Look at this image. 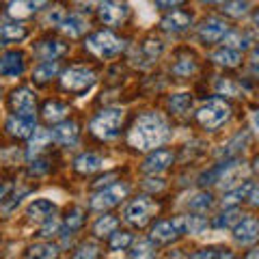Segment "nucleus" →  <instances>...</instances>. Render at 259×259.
<instances>
[{
  "label": "nucleus",
  "mask_w": 259,
  "mask_h": 259,
  "mask_svg": "<svg viewBox=\"0 0 259 259\" xmlns=\"http://www.w3.org/2000/svg\"><path fill=\"white\" fill-rule=\"evenodd\" d=\"M194 69H197V65H194V61H190V59H180L173 65V74L180 76V78H188L190 74H194Z\"/></svg>",
  "instance_id": "c9c22d12"
},
{
  "label": "nucleus",
  "mask_w": 259,
  "mask_h": 259,
  "mask_svg": "<svg viewBox=\"0 0 259 259\" xmlns=\"http://www.w3.org/2000/svg\"><path fill=\"white\" fill-rule=\"evenodd\" d=\"M255 24H257V26H259V11L255 13Z\"/></svg>",
  "instance_id": "13d9d810"
},
{
  "label": "nucleus",
  "mask_w": 259,
  "mask_h": 259,
  "mask_svg": "<svg viewBox=\"0 0 259 259\" xmlns=\"http://www.w3.org/2000/svg\"><path fill=\"white\" fill-rule=\"evenodd\" d=\"M74 166H76V171L78 173H95V171H100V168L104 166V160L100 156H95V153H82L76 162H74Z\"/></svg>",
  "instance_id": "4be33fe9"
},
{
  "label": "nucleus",
  "mask_w": 259,
  "mask_h": 259,
  "mask_svg": "<svg viewBox=\"0 0 259 259\" xmlns=\"http://www.w3.org/2000/svg\"><path fill=\"white\" fill-rule=\"evenodd\" d=\"M9 106L15 115H35V95L28 89H15L9 97Z\"/></svg>",
  "instance_id": "9b49d317"
},
{
  "label": "nucleus",
  "mask_w": 259,
  "mask_h": 259,
  "mask_svg": "<svg viewBox=\"0 0 259 259\" xmlns=\"http://www.w3.org/2000/svg\"><path fill=\"white\" fill-rule=\"evenodd\" d=\"M212 61L223 65V67H236V65H240V61H242V54H240V50H233V48L225 46L212 54Z\"/></svg>",
  "instance_id": "5701e85b"
},
{
  "label": "nucleus",
  "mask_w": 259,
  "mask_h": 259,
  "mask_svg": "<svg viewBox=\"0 0 259 259\" xmlns=\"http://www.w3.org/2000/svg\"><path fill=\"white\" fill-rule=\"evenodd\" d=\"M180 5H184V0H156V7L160 9H175Z\"/></svg>",
  "instance_id": "de8ad7c7"
},
{
  "label": "nucleus",
  "mask_w": 259,
  "mask_h": 259,
  "mask_svg": "<svg viewBox=\"0 0 259 259\" xmlns=\"http://www.w3.org/2000/svg\"><path fill=\"white\" fill-rule=\"evenodd\" d=\"M56 74H59V63L56 61H46L41 65H37L35 71H32V82L46 84L48 80H52Z\"/></svg>",
  "instance_id": "b1692460"
},
{
  "label": "nucleus",
  "mask_w": 259,
  "mask_h": 259,
  "mask_svg": "<svg viewBox=\"0 0 259 259\" xmlns=\"http://www.w3.org/2000/svg\"><path fill=\"white\" fill-rule=\"evenodd\" d=\"M248 257H259V253H248Z\"/></svg>",
  "instance_id": "bf43d9fd"
},
{
  "label": "nucleus",
  "mask_w": 259,
  "mask_h": 259,
  "mask_svg": "<svg viewBox=\"0 0 259 259\" xmlns=\"http://www.w3.org/2000/svg\"><path fill=\"white\" fill-rule=\"evenodd\" d=\"M69 112V106L63 102H48L44 106V119L46 121H52V123H56V121L65 119V115Z\"/></svg>",
  "instance_id": "bb28decb"
},
{
  "label": "nucleus",
  "mask_w": 259,
  "mask_h": 259,
  "mask_svg": "<svg viewBox=\"0 0 259 259\" xmlns=\"http://www.w3.org/2000/svg\"><path fill=\"white\" fill-rule=\"evenodd\" d=\"M125 194H127V186L125 184H112V186H108V188H104V190L93 194L91 207L102 212V209H108L112 205L121 203V201L125 199Z\"/></svg>",
  "instance_id": "423d86ee"
},
{
  "label": "nucleus",
  "mask_w": 259,
  "mask_h": 259,
  "mask_svg": "<svg viewBox=\"0 0 259 259\" xmlns=\"http://www.w3.org/2000/svg\"><path fill=\"white\" fill-rule=\"evenodd\" d=\"M76 257H97V246L95 244H82Z\"/></svg>",
  "instance_id": "a18cd8bd"
},
{
  "label": "nucleus",
  "mask_w": 259,
  "mask_h": 259,
  "mask_svg": "<svg viewBox=\"0 0 259 259\" xmlns=\"http://www.w3.org/2000/svg\"><path fill=\"white\" fill-rule=\"evenodd\" d=\"M227 117H229V104L225 100H221V97H212V100L205 102L197 112L199 123L207 130L221 127L227 121Z\"/></svg>",
  "instance_id": "7ed1b4c3"
},
{
  "label": "nucleus",
  "mask_w": 259,
  "mask_h": 259,
  "mask_svg": "<svg viewBox=\"0 0 259 259\" xmlns=\"http://www.w3.org/2000/svg\"><path fill=\"white\" fill-rule=\"evenodd\" d=\"M59 26H61V30L65 32V35L74 39V37L84 35L89 24H87V20H84V18H82V15H80V13H69V15H65V18H63V22L59 24Z\"/></svg>",
  "instance_id": "f3484780"
},
{
  "label": "nucleus",
  "mask_w": 259,
  "mask_h": 259,
  "mask_svg": "<svg viewBox=\"0 0 259 259\" xmlns=\"http://www.w3.org/2000/svg\"><path fill=\"white\" fill-rule=\"evenodd\" d=\"M104 3H108V0H78V5L84 7L87 11H89V9H100Z\"/></svg>",
  "instance_id": "49530a36"
},
{
  "label": "nucleus",
  "mask_w": 259,
  "mask_h": 259,
  "mask_svg": "<svg viewBox=\"0 0 259 259\" xmlns=\"http://www.w3.org/2000/svg\"><path fill=\"white\" fill-rule=\"evenodd\" d=\"M54 203L48 199H37L28 205V218L32 223H46L48 218L54 216Z\"/></svg>",
  "instance_id": "a211bd4d"
},
{
  "label": "nucleus",
  "mask_w": 259,
  "mask_h": 259,
  "mask_svg": "<svg viewBox=\"0 0 259 259\" xmlns=\"http://www.w3.org/2000/svg\"><path fill=\"white\" fill-rule=\"evenodd\" d=\"M52 141V132L48 130H35L30 134V143H28V156H37L39 151L46 149V145Z\"/></svg>",
  "instance_id": "a878e982"
},
{
  "label": "nucleus",
  "mask_w": 259,
  "mask_h": 259,
  "mask_svg": "<svg viewBox=\"0 0 259 259\" xmlns=\"http://www.w3.org/2000/svg\"><path fill=\"white\" fill-rule=\"evenodd\" d=\"M87 48L93 54L102 56V59H108V56H115L123 50V41L112 35L110 30H102V32H95V35H91L87 39Z\"/></svg>",
  "instance_id": "20e7f679"
},
{
  "label": "nucleus",
  "mask_w": 259,
  "mask_h": 259,
  "mask_svg": "<svg viewBox=\"0 0 259 259\" xmlns=\"http://www.w3.org/2000/svg\"><path fill=\"white\" fill-rule=\"evenodd\" d=\"M65 52H67V46L63 41H59V39H46V41H41L35 48V54L41 61H56Z\"/></svg>",
  "instance_id": "dca6fc26"
},
{
  "label": "nucleus",
  "mask_w": 259,
  "mask_h": 259,
  "mask_svg": "<svg viewBox=\"0 0 259 259\" xmlns=\"http://www.w3.org/2000/svg\"><path fill=\"white\" fill-rule=\"evenodd\" d=\"M7 130H9V134L18 136V139H28L37 130V119L35 115H13L7 121Z\"/></svg>",
  "instance_id": "f8f14e48"
},
{
  "label": "nucleus",
  "mask_w": 259,
  "mask_h": 259,
  "mask_svg": "<svg viewBox=\"0 0 259 259\" xmlns=\"http://www.w3.org/2000/svg\"><path fill=\"white\" fill-rule=\"evenodd\" d=\"M130 257H153V246H151V242H136L134 244V250L130 253Z\"/></svg>",
  "instance_id": "a19ab883"
},
{
  "label": "nucleus",
  "mask_w": 259,
  "mask_h": 259,
  "mask_svg": "<svg viewBox=\"0 0 259 259\" xmlns=\"http://www.w3.org/2000/svg\"><path fill=\"white\" fill-rule=\"evenodd\" d=\"M227 32H229V24L221 18H209L199 26V37H201V41H205V44L221 41V39H225Z\"/></svg>",
  "instance_id": "6e6552de"
},
{
  "label": "nucleus",
  "mask_w": 259,
  "mask_h": 259,
  "mask_svg": "<svg viewBox=\"0 0 259 259\" xmlns=\"http://www.w3.org/2000/svg\"><path fill=\"white\" fill-rule=\"evenodd\" d=\"M240 221H242V212L231 207V209H227V212H223L221 216H216L214 225L221 227V229H229V227H236Z\"/></svg>",
  "instance_id": "c85d7f7f"
},
{
  "label": "nucleus",
  "mask_w": 259,
  "mask_h": 259,
  "mask_svg": "<svg viewBox=\"0 0 259 259\" xmlns=\"http://www.w3.org/2000/svg\"><path fill=\"white\" fill-rule=\"evenodd\" d=\"M168 106H171L173 112H180L182 115V112H186L192 106V97H190V93H175L168 97Z\"/></svg>",
  "instance_id": "7c9ffc66"
},
{
  "label": "nucleus",
  "mask_w": 259,
  "mask_h": 259,
  "mask_svg": "<svg viewBox=\"0 0 259 259\" xmlns=\"http://www.w3.org/2000/svg\"><path fill=\"white\" fill-rule=\"evenodd\" d=\"M218 89H221V91H229L231 95H238V89L233 87L231 82H221V84H218Z\"/></svg>",
  "instance_id": "8fccbe9b"
},
{
  "label": "nucleus",
  "mask_w": 259,
  "mask_h": 259,
  "mask_svg": "<svg viewBox=\"0 0 259 259\" xmlns=\"http://www.w3.org/2000/svg\"><path fill=\"white\" fill-rule=\"evenodd\" d=\"M207 227V221L201 216H184V233H201Z\"/></svg>",
  "instance_id": "72a5a7b5"
},
{
  "label": "nucleus",
  "mask_w": 259,
  "mask_h": 259,
  "mask_svg": "<svg viewBox=\"0 0 259 259\" xmlns=\"http://www.w3.org/2000/svg\"><path fill=\"white\" fill-rule=\"evenodd\" d=\"M35 3H37V5H44V3H46V0H35Z\"/></svg>",
  "instance_id": "052dcab7"
},
{
  "label": "nucleus",
  "mask_w": 259,
  "mask_h": 259,
  "mask_svg": "<svg viewBox=\"0 0 259 259\" xmlns=\"http://www.w3.org/2000/svg\"><path fill=\"white\" fill-rule=\"evenodd\" d=\"M5 41H7V39H5V35H3V32H0V46H5Z\"/></svg>",
  "instance_id": "4d7b16f0"
},
{
  "label": "nucleus",
  "mask_w": 259,
  "mask_h": 259,
  "mask_svg": "<svg viewBox=\"0 0 259 259\" xmlns=\"http://www.w3.org/2000/svg\"><path fill=\"white\" fill-rule=\"evenodd\" d=\"M28 255L30 257H46V259H52L59 255V250H56L52 244H35L28 248Z\"/></svg>",
  "instance_id": "e433bc0d"
},
{
  "label": "nucleus",
  "mask_w": 259,
  "mask_h": 259,
  "mask_svg": "<svg viewBox=\"0 0 259 259\" xmlns=\"http://www.w3.org/2000/svg\"><path fill=\"white\" fill-rule=\"evenodd\" d=\"M180 233H184V218H175V221H160L151 227V238L156 242H171Z\"/></svg>",
  "instance_id": "9d476101"
},
{
  "label": "nucleus",
  "mask_w": 259,
  "mask_h": 259,
  "mask_svg": "<svg viewBox=\"0 0 259 259\" xmlns=\"http://www.w3.org/2000/svg\"><path fill=\"white\" fill-rule=\"evenodd\" d=\"M250 192H253V184H250V182L238 184L236 188H229V190L225 192V197H223V205H225V207L236 205V203H240L242 199H248V197H250Z\"/></svg>",
  "instance_id": "412c9836"
},
{
  "label": "nucleus",
  "mask_w": 259,
  "mask_h": 259,
  "mask_svg": "<svg viewBox=\"0 0 259 259\" xmlns=\"http://www.w3.org/2000/svg\"><path fill=\"white\" fill-rule=\"evenodd\" d=\"M117 227H119V221L115 216H102L100 221L95 223L93 231H95V236L104 238V236H112V233L117 231Z\"/></svg>",
  "instance_id": "cd10ccee"
},
{
  "label": "nucleus",
  "mask_w": 259,
  "mask_h": 259,
  "mask_svg": "<svg viewBox=\"0 0 259 259\" xmlns=\"http://www.w3.org/2000/svg\"><path fill=\"white\" fill-rule=\"evenodd\" d=\"M160 52H162V44L158 41V39H156V41H153V39H149V41L143 44V54L147 56L149 61H156L158 56H160Z\"/></svg>",
  "instance_id": "ea45409f"
},
{
  "label": "nucleus",
  "mask_w": 259,
  "mask_h": 259,
  "mask_svg": "<svg viewBox=\"0 0 259 259\" xmlns=\"http://www.w3.org/2000/svg\"><path fill=\"white\" fill-rule=\"evenodd\" d=\"M253 67H255V71H259V48L253 52Z\"/></svg>",
  "instance_id": "603ef678"
},
{
  "label": "nucleus",
  "mask_w": 259,
  "mask_h": 259,
  "mask_svg": "<svg viewBox=\"0 0 259 259\" xmlns=\"http://www.w3.org/2000/svg\"><path fill=\"white\" fill-rule=\"evenodd\" d=\"M24 74V54L18 50L5 52L0 56V76L5 78H18Z\"/></svg>",
  "instance_id": "ddd939ff"
},
{
  "label": "nucleus",
  "mask_w": 259,
  "mask_h": 259,
  "mask_svg": "<svg viewBox=\"0 0 259 259\" xmlns=\"http://www.w3.org/2000/svg\"><path fill=\"white\" fill-rule=\"evenodd\" d=\"M171 164H173V153H171V151H166V149H156L153 153H149L147 160H145L143 171H145V173L156 175V173L166 171V168L171 166Z\"/></svg>",
  "instance_id": "4468645a"
},
{
  "label": "nucleus",
  "mask_w": 259,
  "mask_h": 259,
  "mask_svg": "<svg viewBox=\"0 0 259 259\" xmlns=\"http://www.w3.org/2000/svg\"><path fill=\"white\" fill-rule=\"evenodd\" d=\"M246 9H248L246 0H231V3L225 5V13L231 15V18H240V15H244Z\"/></svg>",
  "instance_id": "4c0bfd02"
},
{
  "label": "nucleus",
  "mask_w": 259,
  "mask_h": 259,
  "mask_svg": "<svg viewBox=\"0 0 259 259\" xmlns=\"http://www.w3.org/2000/svg\"><path fill=\"white\" fill-rule=\"evenodd\" d=\"M95 82V76L87 67H69L61 74V87L71 93H82Z\"/></svg>",
  "instance_id": "39448f33"
},
{
  "label": "nucleus",
  "mask_w": 259,
  "mask_h": 259,
  "mask_svg": "<svg viewBox=\"0 0 259 259\" xmlns=\"http://www.w3.org/2000/svg\"><path fill=\"white\" fill-rule=\"evenodd\" d=\"M253 121H255V125H257V127H259V110H257V112H255V117H253Z\"/></svg>",
  "instance_id": "6e6d98bb"
},
{
  "label": "nucleus",
  "mask_w": 259,
  "mask_h": 259,
  "mask_svg": "<svg viewBox=\"0 0 259 259\" xmlns=\"http://www.w3.org/2000/svg\"><path fill=\"white\" fill-rule=\"evenodd\" d=\"M207 3H223V0H207Z\"/></svg>",
  "instance_id": "680f3d73"
},
{
  "label": "nucleus",
  "mask_w": 259,
  "mask_h": 259,
  "mask_svg": "<svg viewBox=\"0 0 259 259\" xmlns=\"http://www.w3.org/2000/svg\"><path fill=\"white\" fill-rule=\"evenodd\" d=\"M168 139V125L156 112H145L130 130V145L141 151L156 149Z\"/></svg>",
  "instance_id": "f257e3e1"
},
{
  "label": "nucleus",
  "mask_w": 259,
  "mask_h": 259,
  "mask_svg": "<svg viewBox=\"0 0 259 259\" xmlns=\"http://www.w3.org/2000/svg\"><path fill=\"white\" fill-rule=\"evenodd\" d=\"M11 190V184H3L0 186V199H5V194Z\"/></svg>",
  "instance_id": "864d4df0"
},
{
  "label": "nucleus",
  "mask_w": 259,
  "mask_h": 259,
  "mask_svg": "<svg viewBox=\"0 0 259 259\" xmlns=\"http://www.w3.org/2000/svg\"><path fill=\"white\" fill-rule=\"evenodd\" d=\"M212 194L209 192H197L192 194V199L188 201V207L194 209V212H207L209 207H212Z\"/></svg>",
  "instance_id": "c756f323"
},
{
  "label": "nucleus",
  "mask_w": 259,
  "mask_h": 259,
  "mask_svg": "<svg viewBox=\"0 0 259 259\" xmlns=\"http://www.w3.org/2000/svg\"><path fill=\"white\" fill-rule=\"evenodd\" d=\"M225 44L229 48H233V50H240V48L244 50V48H248L250 39L246 35H240V32H227V35H225Z\"/></svg>",
  "instance_id": "f704fd0d"
},
{
  "label": "nucleus",
  "mask_w": 259,
  "mask_h": 259,
  "mask_svg": "<svg viewBox=\"0 0 259 259\" xmlns=\"http://www.w3.org/2000/svg\"><path fill=\"white\" fill-rule=\"evenodd\" d=\"M59 233V221L52 216V218H48L46 221V225L41 227V231H39V236L41 238H52V236H56Z\"/></svg>",
  "instance_id": "79ce46f5"
},
{
  "label": "nucleus",
  "mask_w": 259,
  "mask_h": 259,
  "mask_svg": "<svg viewBox=\"0 0 259 259\" xmlns=\"http://www.w3.org/2000/svg\"><path fill=\"white\" fill-rule=\"evenodd\" d=\"M156 203H153L151 199H147V197H139V199H134L132 203L127 205V209H125V218L132 225H136V227H143V225H147L149 223V218L156 214Z\"/></svg>",
  "instance_id": "0eeeda50"
},
{
  "label": "nucleus",
  "mask_w": 259,
  "mask_h": 259,
  "mask_svg": "<svg viewBox=\"0 0 259 259\" xmlns=\"http://www.w3.org/2000/svg\"><path fill=\"white\" fill-rule=\"evenodd\" d=\"M37 7H39V5L35 3V0H11V5H9V15H11V18H18V20L30 18V15L35 13Z\"/></svg>",
  "instance_id": "393cba45"
},
{
  "label": "nucleus",
  "mask_w": 259,
  "mask_h": 259,
  "mask_svg": "<svg viewBox=\"0 0 259 259\" xmlns=\"http://www.w3.org/2000/svg\"><path fill=\"white\" fill-rule=\"evenodd\" d=\"M121 123H123V110L121 108H106L91 121V132L95 136H100V139L108 141V139H115L119 134Z\"/></svg>",
  "instance_id": "f03ea898"
},
{
  "label": "nucleus",
  "mask_w": 259,
  "mask_h": 259,
  "mask_svg": "<svg viewBox=\"0 0 259 259\" xmlns=\"http://www.w3.org/2000/svg\"><path fill=\"white\" fill-rule=\"evenodd\" d=\"M0 32L5 35L7 41H20V39L26 37V28L22 24H7V26L0 28Z\"/></svg>",
  "instance_id": "473e14b6"
},
{
  "label": "nucleus",
  "mask_w": 259,
  "mask_h": 259,
  "mask_svg": "<svg viewBox=\"0 0 259 259\" xmlns=\"http://www.w3.org/2000/svg\"><path fill=\"white\" fill-rule=\"evenodd\" d=\"M46 171H48V162H32V166H30L32 175H44Z\"/></svg>",
  "instance_id": "09e8293b"
},
{
  "label": "nucleus",
  "mask_w": 259,
  "mask_h": 259,
  "mask_svg": "<svg viewBox=\"0 0 259 259\" xmlns=\"http://www.w3.org/2000/svg\"><path fill=\"white\" fill-rule=\"evenodd\" d=\"M248 199H250V203L259 207V186H257V188H255L253 192H250V197H248Z\"/></svg>",
  "instance_id": "3c124183"
},
{
  "label": "nucleus",
  "mask_w": 259,
  "mask_h": 259,
  "mask_svg": "<svg viewBox=\"0 0 259 259\" xmlns=\"http://www.w3.org/2000/svg\"><path fill=\"white\" fill-rule=\"evenodd\" d=\"M192 22V15L190 13H184V11H173L168 13L164 20H162V28L164 30H171V32H182L190 26Z\"/></svg>",
  "instance_id": "6ab92c4d"
},
{
  "label": "nucleus",
  "mask_w": 259,
  "mask_h": 259,
  "mask_svg": "<svg viewBox=\"0 0 259 259\" xmlns=\"http://www.w3.org/2000/svg\"><path fill=\"white\" fill-rule=\"evenodd\" d=\"M130 15V9L125 3H117V0H108L100 7V20L106 24V26H117V24L125 22V18Z\"/></svg>",
  "instance_id": "1a4fd4ad"
},
{
  "label": "nucleus",
  "mask_w": 259,
  "mask_h": 259,
  "mask_svg": "<svg viewBox=\"0 0 259 259\" xmlns=\"http://www.w3.org/2000/svg\"><path fill=\"white\" fill-rule=\"evenodd\" d=\"M82 223H84L82 207H69L67 214H65V227H67L69 231H76V229L82 227Z\"/></svg>",
  "instance_id": "2f4dec72"
},
{
  "label": "nucleus",
  "mask_w": 259,
  "mask_h": 259,
  "mask_svg": "<svg viewBox=\"0 0 259 259\" xmlns=\"http://www.w3.org/2000/svg\"><path fill=\"white\" fill-rule=\"evenodd\" d=\"M130 242H132V233H127V231L112 233V238H110V248H112V250H123V248L130 246Z\"/></svg>",
  "instance_id": "58836bf2"
},
{
  "label": "nucleus",
  "mask_w": 259,
  "mask_h": 259,
  "mask_svg": "<svg viewBox=\"0 0 259 259\" xmlns=\"http://www.w3.org/2000/svg\"><path fill=\"white\" fill-rule=\"evenodd\" d=\"M52 139L61 145H69L78 139V125L74 121H65V123H59L52 130Z\"/></svg>",
  "instance_id": "aec40b11"
},
{
  "label": "nucleus",
  "mask_w": 259,
  "mask_h": 259,
  "mask_svg": "<svg viewBox=\"0 0 259 259\" xmlns=\"http://www.w3.org/2000/svg\"><path fill=\"white\" fill-rule=\"evenodd\" d=\"M63 18H65V15H63V9H61V7H54V9L48 11L46 22H48V24H61Z\"/></svg>",
  "instance_id": "37998d69"
},
{
  "label": "nucleus",
  "mask_w": 259,
  "mask_h": 259,
  "mask_svg": "<svg viewBox=\"0 0 259 259\" xmlns=\"http://www.w3.org/2000/svg\"><path fill=\"white\" fill-rule=\"evenodd\" d=\"M194 257L197 259H201V257H231V253L221 250V248H205V250H201V253H197Z\"/></svg>",
  "instance_id": "c03bdc74"
},
{
  "label": "nucleus",
  "mask_w": 259,
  "mask_h": 259,
  "mask_svg": "<svg viewBox=\"0 0 259 259\" xmlns=\"http://www.w3.org/2000/svg\"><path fill=\"white\" fill-rule=\"evenodd\" d=\"M253 168H255V173H257V175H259V158H257V160H255V164H253Z\"/></svg>",
  "instance_id": "5fc2aeb1"
},
{
  "label": "nucleus",
  "mask_w": 259,
  "mask_h": 259,
  "mask_svg": "<svg viewBox=\"0 0 259 259\" xmlns=\"http://www.w3.org/2000/svg\"><path fill=\"white\" fill-rule=\"evenodd\" d=\"M233 238H236L240 244H253L259 238V223L253 218H244L233 227Z\"/></svg>",
  "instance_id": "2eb2a0df"
}]
</instances>
